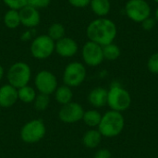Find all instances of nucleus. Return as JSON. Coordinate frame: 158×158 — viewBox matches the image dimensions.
Listing matches in <instances>:
<instances>
[{
    "instance_id": "nucleus-1",
    "label": "nucleus",
    "mask_w": 158,
    "mask_h": 158,
    "mask_svg": "<svg viewBox=\"0 0 158 158\" xmlns=\"http://www.w3.org/2000/svg\"><path fill=\"white\" fill-rule=\"evenodd\" d=\"M118 34L116 23L105 17L92 20L86 28V36L89 41L98 44L101 46L114 43Z\"/></svg>"
},
{
    "instance_id": "nucleus-2",
    "label": "nucleus",
    "mask_w": 158,
    "mask_h": 158,
    "mask_svg": "<svg viewBox=\"0 0 158 158\" xmlns=\"http://www.w3.org/2000/svg\"><path fill=\"white\" fill-rule=\"evenodd\" d=\"M125 118L120 112L109 110L102 115L98 125V131L103 137L114 138L118 136L124 130Z\"/></svg>"
},
{
    "instance_id": "nucleus-3",
    "label": "nucleus",
    "mask_w": 158,
    "mask_h": 158,
    "mask_svg": "<svg viewBox=\"0 0 158 158\" xmlns=\"http://www.w3.org/2000/svg\"><path fill=\"white\" fill-rule=\"evenodd\" d=\"M131 96L130 93L118 82H114L107 92V106L111 110L123 112L130 108Z\"/></svg>"
},
{
    "instance_id": "nucleus-4",
    "label": "nucleus",
    "mask_w": 158,
    "mask_h": 158,
    "mask_svg": "<svg viewBox=\"0 0 158 158\" xmlns=\"http://www.w3.org/2000/svg\"><path fill=\"white\" fill-rule=\"evenodd\" d=\"M31 79V69L26 62L18 61L12 64L6 72L7 83L19 89L30 83Z\"/></svg>"
},
{
    "instance_id": "nucleus-5",
    "label": "nucleus",
    "mask_w": 158,
    "mask_h": 158,
    "mask_svg": "<svg viewBox=\"0 0 158 158\" xmlns=\"http://www.w3.org/2000/svg\"><path fill=\"white\" fill-rule=\"evenodd\" d=\"M87 70L85 65L79 61H72L69 63L63 71V83L70 88L79 87L86 79Z\"/></svg>"
},
{
    "instance_id": "nucleus-6",
    "label": "nucleus",
    "mask_w": 158,
    "mask_h": 158,
    "mask_svg": "<svg viewBox=\"0 0 158 158\" xmlns=\"http://www.w3.org/2000/svg\"><path fill=\"white\" fill-rule=\"evenodd\" d=\"M46 133V127L42 119L34 118L26 122L20 129L19 136L25 143H36L40 142Z\"/></svg>"
},
{
    "instance_id": "nucleus-7",
    "label": "nucleus",
    "mask_w": 158,
    "mask_h": 158,
    "mask_svg": "<svg viewBox=\"0 0 158 158\" xmlns=\"http://www.w3.org/2000/svg\"><path fill=\"white\" fill-rule=\"evenodd\" d=\"M30 51L31 55L35 59H47L55 53V41L47 34L37 35L31 43Z\"/></svg>"
},
{
    "instance_id": "nucleus-8",
    "label": "nucleus",
    "mask_w": 158,
    "mask_h": 158,
    "mask_svg": "<svg viewBox=\"0 0 158 158\" xmlns=\"http://www.w3.org/2000/svg\"><path fill=\"white\" fill-rule=\"evenodd\" d=\"M151 6L146 0H128L125 5L126 16L136 23H142L151 16Z\"/></svg>"
},
{
    "instance_id": "nucleus-9",
    "label": "nucleus",
    "mask_w": 158,
    "mask_h": 158,
    "mask_svg": "<svg viewBox=\"0 0 158 158\" xmlns=\"http://www.w3.org/2000/svg\"><path fill=\"white\" fill-rule=\"evenodd\" d=\"M57 87V78L50 70H40L34 77V88L38 92V94L51 95L54 94Z\"/></svg>"
},
{
    "instance_id": "nucleus-10",
    "label": "nucleus",
    "mask_w": 158,
    "mask_h": 158,
    "mask_svg": "<svg viewBox=\"0 0 158 158\" xmlns=\"http://www.w3.org/2000/svg\"><path fill=\"white\" fill-rule=\"evenodd\" d=\"M81 57L83 63L89 67H97L105 60L103 46L91 41H87L81 48Z\"/></svg>"
},
{
    "instance_id": "nucleus-11",
    "label": "nucleus",
    "mask_w": 158,
    "mask_h": 158,
    "mask_svg": "<svg viewBox=\"0 0 158 158\" xmlns=\"http://www.w3.org/2000/svg\"><path fill=\"white\" fill-rule=\"evenodd\" d=\"M84 114L82 106L77 102H70L61 106L58 111V118L66 124H73L81 121Z\"/></svg>"
},
{
    "instance_id": "nucleus-12",
    "label": "nucleus",
    "mask_w": 158,
    "mask_h": 158,
    "mask_svg": "<svg viewBox=\"0 0 158 158\" xmlns=\"http://www.w3.org/2000/svg\"><path fill=\"white\" fill-rule=\"evenodd\" d=\"M78 43L73 38L65 36L62 39L55 42V52L61 57H72L78 53Z\"/></svg>"
},
{
    "instance_id": "nucleus-13",
    "label": "nucleus",
    "mask_w": 158,
    "mask_h": 158,
    "mask_svg": "<svg viewBox=\"0 0 158 158\" xmlns=\"http://www.w3.org/2000/svg\"><path fill=\"white\" fill-rule=\"evenodd\" d=\"M19 12L20 17V25L28 29H33L40 24L41 15L38 9L27 5L19 10Z\"/></svg>"
},
{
    "instance_id": "nucleus-14",
    "label": "nucleus",
    "mask_w": 158,
    "mask_h": 158,
    "mask_svg": "<svg viewBox=\"0 0 158 158\" xmlns=\"http://www.w3.org/2000/svg\"><path fill=\"white\" fill-rule=\"evenodd\" d=\"M19 101L18 89L9 83L0 87V106L2 108H10Z\"/></svg>"
},
{
    "instance_id": "nucleus-15",
    "label": "nucleus",
    "mask_w": 158,
    "mask_h": 158,
    "mask_svg": "<svg viewBox=\"0 0 158 158\" xmlns=\"http://www.w3.org/2000/svg\"><path fill=\"white\" fill-rule=\"evenodd\" d=\"M107 90L103 87L93 89L88 94V102L94 108H101L107 105Z\"/></svg>"
},
{
    "instance_id": "nucleus-16",
    "label": "nucleus",
    "mask_w": 158,
    "mask_h": 158,
    "mask_svg": "<svg viewBox=\"0 0 158 158\" xmlns=\"http://www.w3.org/2000/svg\"><path fill=\"white\" fill-rule=\"evenodd\" d=\"M89 6L94 14L98 18L106 17L111 10L110 0H91Z\"/></svg>"
},
{
    "instance_id": "nucleus-17",
    "label": "nucleus",
    "mask_w": 158,
    "mask_h": 158,
    "mask_svg": "<svg viewBox=\"0 0 158 158\" xmlns=\"http://www.w3.org/2000/svg\"><path fill=\"white\" fill-rule=\"evenodd\" d=\"M102 134L98 130L91 129L87 131L82 137V143L85 147L89 149H94L99 146L101 141H102Z\"/></svg>"
},
{
    "instance_id": "nucleus-18",
    "label": "nucleus",
    "mask_w": 158,
    "mask_h": 158,
    "mask_svg": "<svg viewBox=\"0 0 158 158\" xmlns=\"http://www.w3.org/2000/svg\"><path fill=\"white\" fill-rule=\"evenodd\" d=\"M55 100L61 106L67 105L70 102H72L73 99V92L72 88L63 84L56 88V90L54 93Z\"/></svg>"
},
{
    "instance_id": "nucleus-19",
    "label": "nucleus",
    "mask_w": 158,
    "mask_h": 158,
    "mask_svg": "<svg viewBox=\"0 0 158 158\" xmlns=\"http://www.w3.org/2000/svg\"><path fill=\"white\" fill-rule=\"evenodd\" d=\"M3 23L7 29L14 30L20 25V17L19 10L8 9L5 12L3 16Z\"/></svg>"
},
{
    "instance_id": "nucleus-20",
    "label": "nucleus",
    "mask_w": 158,
    "mask_h": 158,
    "mask_svg": "<svg viewBox=\"0 0 158 158\" xmlns=\"http://www.w3.org/2000/svg\"><path fill=\"white\" fill-rule=\"evenodd\" d=\"M37 91L34 87L30 86L29 84L18 89V97L19 101H21L24 104H31L37 96Z\"/></svg>"
},
{
    "instance_id": "nucleus-21",
    "label": "nucleus",
    "mask_w": 158,
    "mask_h": 158,
    "mask_svg": "<svg viewBox=\"0 0 158 158\" xmlns=\"http://www.w3.org/2000/svg\"><path fill=\"white\" fill-rule=\"evenodd\" d=\"M102 118L101 113L96 110V109H90L87 111H84L83 117H82V121L84 124L90 128H96L98 127L100 121Z\"/></svg>"
},
{
    "instance_id": "nucleus-22",
    "label": "nucleus",
    "mask_w": 158,
    "mask_h": 158,
    "mask_svg": "<svg viewBox=\"0 0 158 158\" xmlns=\"http://www.w3.org/2000/svg\"><path fill=\"white\" fill-rule=\"evenodd\" d=\"M47 35L54 40L55 42L62 39L66 36V29L65 26L59 22H55L51 24L47 31Z\"/></svg>"
},
{
    "instance_id": "nucleus-23",
    "label": "nucleus",
    "mask_w": 158,
    "mask_h": 158,
    "mask_svg": "<svg viewBox=\"0 0 158 158\" xmlns=\"http://www.w3.org/2000/svg\"><path fill=\"white\" fill-rule=\"evenodd\" d=\"M103 54H104L105 59L108 61H115L120 56L121 50L118 44L112 43V44L103 46Z\"/></svg>"
},
{
    "instance_id": "nucleus-24",
    "label": "nucleus",
    "mask_w": 158,
    "mask_h": 158,
    "mask_svg": "<svg viewBox=\"0 0 158 158\" xmlns=\"http://www.w3.org/2000/svg\"><path fill=\"white\" fill-rule=\"evenodd\" d=\"M32 104L37 111H44L50 105V95L38 94Z\"/></svg>"
},
{
    "instance_id": "nucleus-25",
    "label": "nucleus",
    "mask_w": 158,
    "mask_h": 158,
    "mask_svg": "<svg viewBox=\"0 0 158 158\" xmlns=\"http://www.w3.org/2000/svg\"><path fill=\"white\" fill-rule=\"evenodd\" d=\"M8 9L20 10L28 5V0H2Z\"/></svg>"
},
{
    "instance_id": "nucleus-26",
    "label": "nucleus",
    "mask_w": 158,
    "mask_h": 158,
    "mask_svg": "<svg viewBox=\"0 0 158 158\" xmlns=\"http://www.w3.org/2000/svg\"><path fill=\"white\" fill-rule=\"evenodd\" d=\"M147 69L153 74H158V52L153 54L147 61Z\"/></svg>"
},
{
    "instance_id": "nucleus-27",
    "label": "nucleus",
    "mask_w": 158,
    "mask_h": 158,
    "mask_svg": "<svg viewBox=\"0 0 158 158\" xmlns=\"http://www.w3.org/2000/svg\"><path fill=\"white\" fill-rule=\"evenodd\" d=\"M52 0H28V5L40 10L43 8H46L47 6H49V5L51 4Z\"/></svg>"
},
{
    "instance_id": "nucleus-28",
    "label": "nucleus",
    "mask_w": 158,
    "mask_h": 158,
    "mask_svg": "<svg viewBox=\"0 0 158 158\" xmlns=\"http://www.w3.org/2000/svg\"><path fill=\"white\" fill-rule=\"evenodd\" d=\"M141 25H142V28H143L144 31H149L154 30V28H155L156 25V20L155 18H153V17L150 16V17H148L147 19H145L141 23Z\"/></svg>"
},
{
    "instance_id": "nucleus-29",
    "label": "nucleus",
    "mask_w": 158,
    "mask_h": 158,
    "mask_svg": "<svg viewBox=\"0 0 158 158\" xmlns=\"http://www.w3.org/2000/svg\"><path fill=\"white\" fill-rule=\"evenodd\" d=\"M69 5L76 8H84L90 5L91 0H68Z\"/></svg>"
},
{
    "instance_id": "nucleus-30",
    "label": "nucleus",
    "mask_w": 158,
    "mask_h": 158,
    "mask_svg": "<svg viewBox=\"0 0 158 158\" xmlns=\"http://www.w3.org/2000/svg\"><path fill=\"white\" fill-rule=\"evenodd\" d=\"M94 158H112V155L110 153V151L108 149L103 148L98 150L95 155H94Z\"/></svg>"
},
{
    "instance_id": "nucleus-31",
    "label": "nucleus",
    "mask_w": 158,
    "mask_h": 158,
    "mask_svg": "<svg viewBox=\"0 0 158 158\" xmlns=\"http://www.w3.org/2000/svg\"><path fill=\"white\" fill-rule=\"evenodd\" d=\"M33 32H34L33 29H28L26 31H24V32L21 34L20 39H21L22 41H29L30 39H31V38H32V36H33Z\"/></svg>"
},
{
    "instance_id": "nucleus-32",
    "label": "nucleus",
    "mask_w": 158,
    "mask_h": 158,
    "mask_svg": "<svg viewBox=\"0 0 158 158\" xmlns=\"http://www.w3.org/2000/svg\"><path fill=\"white\" fill-rule=\"evenodd\" d=\"M4 76H5V69H4L3 66L0 64V81L3 79Z\"/></svg>"
},
{
    "instance_id": "nucleus-33",
    "label": "nucleus",
    "mask_w": 158,
    "mask_h": 158,
    "mask_svg": "<svg viewBox=\"0 0 158 158\" xmlns=\"http://www.w3.org/2000/svg\"><path fill=\"white\" fill-rule=\"evenodd\" d=\"M155 19H156V20L158 21V6L156 7V11H155V17H154Z\"/></svg>"
},
{
    "instance_id": "nucleus-34",
    "label": "nucleus",
    "mask_w": 158,
    "mask_h": 158,
    "mask_svg": "<svg viewBox=\"0 0 158 158\" xmlns=\"http://www.w3.org/2000/svg\"><path fill=\"white\" fill-rule=\"evenodd\" d=\"M153 1H154L155 3H156V4H158V0H153Z\"/></svg>"
},
{
    "instance_id": "nucleus-35",
    "label": "nucleus",
    "mask_w": 158,
    "mask_h": 158,
    "mask_svg": "<svg viewBox=\"0 0 158 158\" xmlns=\"http://www.w3.org/2000/svg\"><path fill=\"white\" fill-rule=\"evenodd\" d=\"M1 20H2V18H1V15H0V22H1Z\"/></svg>"
},
{
    "instance_id": "nucleus-36",
    "label": "nucleus",
    "mask_w": 158,
    "mask_h": 158,
    "mask_svg": "<svg viewBox=\"0 0 158 158\" xmlns=\"http://www.w3.org/2000/svg\"><path fill=\"white\" fill-rule=\"evenodd\" d=\"M157 46H158V35H157Z\"/></svg>"
},
{
    "instance_id": "nucleus-37",
    "label": "nucleus",
    "mask_w": 158,
    "mask_h": 158,
    "mask_svg": "<svg viewBox=\"0 0 158 158\" xmlns=\"http://www.w3.org/2000/svg\"><path fill=\"white\" fill-rule=\"evenodd\" d=\"M1 2H2V0H0V4H1Z\"/></svg>"
}]
</instances>
